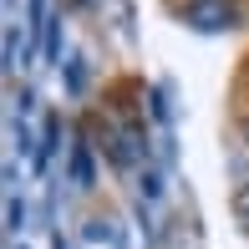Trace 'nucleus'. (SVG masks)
Wrapping results in <instances>:
<instances>
[{"label": "nucleus", "instance_id": "obj_3", "mask_svg": "<svg viewBox=\"0 0 249 249\" xmlns=\"http://www.w3.org/2000/svg\"><path fill=\"white\" fill-rule=\"evenodd\" d=\"M71 183L76 188H92V153H87V142L71 148Z\"/></svg>", "mask_w": 249, "mask_h": 249}, {"label": "nucleus", "instance_id": "obj_6", "mask_svg": "<svg viewBox=\"0 0 249 249\" xmlns=\"http://www.w3.org/2000/svg\"><path fill=\"white\" fill-rule=\"evenodd\" d=\"M234 219H239L244 229H249V183L239 188V194H234Z\"/></svg>", "mask_w": 249, "mask_h": 249}, {"label": "nucleus", "instance_id": "obj_2", "mask_svg": "<svg viewBox=\"0 0 249 249\" xmlns=\"http://www.w3.org/2000/svg\"><path fill=\"white\" fill-rule=\"evenodd\" d=\"M107 153H112V163H117V168H138L142 158H148V142H142L138 127H112Z\"/></svg>", "mask_w": 249, "mask_h": 249}, {"label": "nucleus", "instance_id": "obj_5", "mask_svg": "<svg viewBox=\"0 0 249 249\" xmlns=\"http://www.w3.org/2000/svg\"><path fill=\"white\" fill-rule=\"evenodd\" d=\"M16 56H20V41H16V26H10V31H5V71H16V66H20Z\"/></svg>", "mask_w": 249, "mask_h": 249}, {"label": "nucleus", "instance_id": "obj_7", "mask_svg": "<svg viewBox=\"0 0 249 249\" xmlns=\"http://www.w3.org/2000/svg\"><path fill=\"white\" fill-rule=\"evenodd\" d=\"M87 239H112V224L107 219H92V224H87Z\"/></svg>", "mask_w": 249, "mask_h": 249}, {"label": "nucleus", "instance_id": "obj_4", "mask_svg": "<svg viewBox=\"0 0 249 249\" xmlns=\"http://www.w3.org/2000/svg\"><path fill=\"white\" fill-rule=\"evenodd\" d=\"M46 61H56V56H61V16H51V26H46Z\"/></svg>", "mask_w": 249, "mask_h": 249}, {"label": "nucleus", "instance_id": "obj_9", "mask_svg": "<svg viewBox=\"0 0 249 249\" xmlns=\"http://www.w3.org/2000/svg\"><path fill=\"white\" fill-rule=\"evenodd\" d=\"M244 142H249V117H244Z\"/></svg>", "mask_w": 249, "mask_h": 249}, {"label": "nucleus", "instance_id": "obj_1", "mask_svg": "<svg viewBox=\"0 0 249 249\" xmlns=\"http://www.w3.org/2000/svg\"><path fill=\"white\" fill-rule=\"evenodd\" d=\"M183 20L198 31H229L234 20H239V10L229 5V0H188L183 5Z\"/></svg>", "mask_w": 249, "mask_h": 249}, {"label": "nucleus", "instance_id": "obj_10", "mask_svg": "<svg viewBox=\"0 0 249 249\" xmlns=\"http://www.w3.org/2000/svg\"><path fill=\"white\" fill-rule=\"evenodd\" d=\"M76 5H87V0H76Z\"/></svg>", "mask_w": 249, "mask_h": 249}, {"label": "nucleus", "instance_id": "obj_8", "mask_svg": "<svg viewBox=\"0 0 249 249\" xmlns=\"http://www.w3.org/2000/svg\"><path fill=\"white\" fill-rule=\"evenodd\" d=\"M5 213H10V229H20V219H26V209H20V198H10V203H5Z\"/></svg>", "mask_w": 249, "mask_h": 249}]
</instances>
